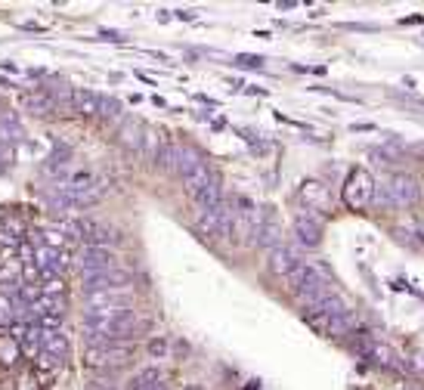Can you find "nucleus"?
<instances>
[{
	"label": "nucleus",
	"mask_w": 424,
	"mask_h": 390,
	"mask_svg": "<svg viewBox=\"0 0 424 390\" xmlns=\"http://www.w3.org/2000/svg\"><path fill=\"white\" fill-rule=\"evenodd\" d=\"M288 282H291V291L297 295V300L307 307H316L322 297L332 295V279L319 276V270L310 267V263H300V267L288 276Z\"/></svg>",
	"instance_id": "nucleus-1"
},
{
	"label": "nucleus",
	"mask_w": 424,
	"mask_h": 390,
	"mask_svg": "<svg viewBox=\"0 0 424 390\" xmlns=\"http://www.w3.org/2000/svg\"><path fill=\"white\" fill-rule=\"evenodd\" d=\"M372 195H375V180L369 176L366 167H353L347 174V180H344V189H341L344 205L353 211H362V208H369Z\"/></svg>",
	"instance_id": "nucleus-2"
},
{
	"label": "nucleus",
	"mask_w": 424,
	"mask_h": 390,
	"mask_svg": "<svg viewBox=\"0 0 424 390\" xmlns=\"http://www.w3.org/2000/svg\"><path fill=\"white\" fill-rule=\"evenodd\" d=\"M196 229L208 238H229V229H233V208H226L223 201H220L217 208L201 211L198 220H196Z\"/></svg>",
	"instance_id": "nucleus-3"
},
{
	"label": "nucleus",
	"mask_w": 424,
	"mask_h": 390,
	"mask_svg": "<svg viewBox=\"0 0 424 390\" xmlns=\"http://www.w3.org/2000/svg\"><path fill=\"white\" fill-rule=\"evenodd\" d=\"M387 195H391L393 205H412V201L421 195L418 180L409 174H393L391 183H387Z\"/></svg>",
	"instance_id": "nucleus-4"
},
{
	"label": "nucleus",
	"mask_w": 424,
	"mask_h": 390,
	"mask_svg": "<svg viewBox=\"0 0 424 390\" xmlns=\"http://www.w3.org/2000/svg\"><path fill=\"white\" fill-rule=\"evenodd\" d=\"M295 236H297V242L304 248H316L322 242V223L316 217H310V214H300L295 220Z\"/></svg>",
	"instance_id": "nucleus-5"
},
{
	"label": "nucleus",
	"mask_w": 424,
	"mask_h": 390,
	"mask_svg": "<svg viewBox=\"0 0 424 390\" xmlns=\"http://www.w3.org/2000/svg\"><path fill=\"white\" fill-rule=\"evenodd\" d=\"M300 263H304V260H300V257L291 251V248H285V245H279V248H272V251H270V270L276 273V276L288 279L291 273L300 267Z\"/></svg>",
	"instance_id": "nucleus-6"
},
{
	"label": "nucleus",
	"mask_w": 424,
	"mask_h": 390,
	"mask_svg": "<svg viewBox=\"0 0 424 390\" xmlns=\"http://www.w3.org/2000/svg\"><path fill=\"white\" fill-rule=\"evenodd\" d=\"M297 199L304 201L307 208H329V189L316 180H307L304 186L297 189Z\"/></svg>",
	"instance_id": "nucleus-7"
},
{
	"label": "nucleus",
	"mask_w": 424,
	"mask_h": 390,
	"mask_svg": "<svg viewBox=\"0 0 424 390\" xmlns=\"http://www.w3.org/2000/svg\"><path fill=\"white\" fill-rule=\"evenodd\" d=\"M220 201H223V186H220V176H217L214 183H208L205 189L196 195V205H198L201 211H211V208H217ZM201 211H198V214H201Z\"/></svg>",
	"instance_id": "nucleus-8"
},
{
	"label": "nucleus",
	"mask_w": 424,
	"mask_h": 390,
	"mask_svg": "<svg viewBox=\"0 0 424 390\" xmlns=\"http://www.w3.org/2000/svg\"><path fill=\"white\" fill-rule=\"evenodd\" d=\"M217 180V174L214 171H211V167L208 164H201L198 167V171L196 174H189V176H183V183H186V192L192 195V199H196V195L201 192V189H205V186L208 183H214Z\"/></svg>",
	"instance_id": "nucleus-9"
},
{
	"label": "nucleus",
	"mask_w": 424,
	"mask_h": 390,
	"mask_svg": "<svg viewBox=\"0 0 424 390\" xmlns=\"http://www.w3.org/2000/svg\"><path fill=\"white\" fill-rule=\"evenodd\" d=\"M344 344H347L353 353H362V357H369V353L375 350V341H372V334H369L366 329H353L347 338H344Z\"/></svg>",
	"instance_id": "nucleus-10"
},
{
	"label": "nucleus",
	"mask_w": 424,
	"mask_h": 390,
	"mask_svg": "<svg viewBox=\"0 0 424 390\" xmlns=\"http://www.w3.org/2000/svg\"><path fill=\"white\" fill-rule=\"evenodd\" d=\"M146 353L152 359H164L167 353H171V341H167V338H152V341L146 344Z\"/></svg>",
	"instance_id": "nucleus-11"
},
{
	"label": "nucleus",
	"mask_w": 424,
	"mask_h": 390,
	"mask_svg": "<svg viewBox=\"0 0 424 390\" xmlns=\"http://www.w3.org/2000/svg\"><path fill=\"white\" fill-rule=\"evenodd\" d=\"M406 366H409L415 375H424V357H412V359H406Z\"/></svg>",
	"instance_id": "nucleus-12"
},
{
	"label": "nucleus",
	"mask_w": 424,
	"mask_h": 390,
	"mask_svg": "<svg viewBox=\"0 0 424 390\" xmlns=\"http://www.w3.org/2000/svg\"><path fill=\"white\" fill-rule=\"evenodd\" d=\"M238 62H242V65H251V68H260V59L258 56H242Z\"/></svg>",
	"instance_id": "nucleus-13"
},
{
	"label": "nucleus",
	"mask_w": 424,
	"mask_h": 390,
	"mask_svg": "<svg viewBox=\"0 0 424 390\" xmlns=\"http://www.w3.org/2000/svg\"><path fill=\"white\" fill-rule=\"evenodd\" d=\"M260 387V381H248V387H242V390H258Z\"/></svg>",
	"instance_id": "nucleus-14"
}]
</instances>
